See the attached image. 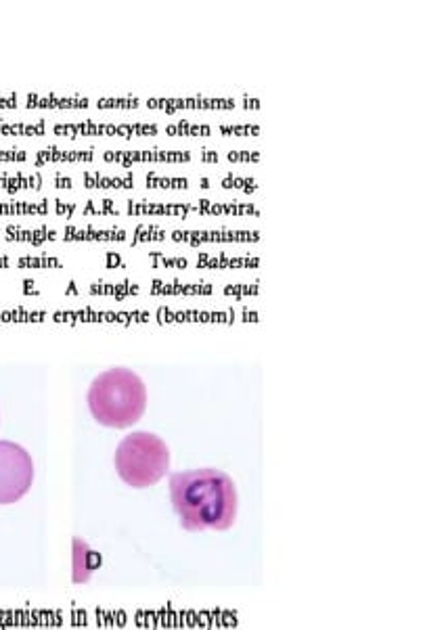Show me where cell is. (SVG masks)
Wrapping results in <instances>:
<instances>
[{"label": "cell", "mask_w": 446, "mask_h": 630, "mask_svg": "<svg viewBox=\"0 0 446 630\" xmlns=\"http://www.w3.org/2000/svg\"><path fill=\"white\" fill-rule=\"evenodd\" d=\"M170 501L185 530H229L237 520L239 497L231 476L212 467L170 476Z\"/></svg>", "instance_id": "1"}, {"label": "cell", "mask_w": 446, "mask_h": 630, "mask_svg": "<svg viewBox=\"0 0 446 630\" xmlns=\"http://www.w3.org/2000/svg\"><path fill=\"white\" fill-rule=\"evenodd\" d=\"M86 400L97 423L126 430L145 415L147 386L132 369L114 367L93 379Z\"/></svg>", "instance_id": "2"}, {"label": "cell", "mask_w": 446, "mask_h": 630, "mask_svg": "<svg viewBox=\"0 0 446 630\" xmlns=\"http://www.w3.org/2000/svg\"><path fill=\"white\" fill-rule=\"evenodd\" d=\"M116 471L124 484L149 488L170 471L168 444L151 432H132L116 448Z\"/></svg>", "instance_id": "3"}, {"label": "cell", "mask_w": 446, "mask_h": 630, "mask_svg": "<svg viewBox=\"0 0 446 630\" xmlns=\"http://www.w3.org/2000/svg\"><path fill=\"white\" fill-rule=\"evenodd\" d=\"M34 484V459L28 450L11 440H0V505H13Z\"/></svg>", "instance_id": "4"}, {"label": "cell", "mask_w": 446, "mask_h": 630, "mask_svg": "<svg viewBox=\"0 0 446 630\" xmlns=\"http://www.w3.org/2000/svg\"><path fill=\"white\" fill-rule=\"evenodd\" d=\"M139 132H155V128H147L141 124L135 126H111V124H93V122H84V124H59L55 126V134H65V137H93V134H107V137H114V134H120V137H132V134Z\"/></svg>", "instance_id": "5"}, {"label": "cell", "mask_w": 446, "mask_h": 630, "mask_svg": "<svg viewBox=\"0 0 446 630\" xmlns=\"http://www.w3.org/2000/svg\"><path fill=\"white\" fill-rule=\"evenodd\" d=\"M101 566V557L82 538H74V582H86Z\"/></svg>", "instance_id": "6"}, {"label": "cell", "mask_w": 446, "mask_h": 630, "mask_svg": "<svg viewBox=\"0 0 446 630\" xmlns=\"http://www.w3.org/2000/svg\"><path fill=\"white\" fill-rule=\"evenodd\" d=\"M93 160V151H57V149H49V151H40L36 155V162L44 164V162H91Z\"/></svg>", "instance_id": "7"}, {"label": "cell", "mask_w": 446, "mask_h": 630, "mask_svg": "<svg viewBox=\"0 0 446 630\" xmlns=\"http://www.w3.org/2000/svg\"><path fill=\"white\" fill-rule=\"evenodd\" d=\"M86 99H53V97H28V107H53V109H74V107H86Z\"/></svg>", "instance_id": "8"}, {"label": "cell", "mask_w": 446, "mask_h": 630, "mask_svg": "<svg viewBox=\"0 0 446 630\" xmlns=\"http://www.w3.org/2000/svg\"><path fill=\"white\" fill-rule=\"evenodd\" d=\"M44 180L40 176H15V178H0V187L9 191L19 189H40Z\"/></svg>", "instance_id": "9"}, {"label": "cell", "mask_w": 446, "mask_h": 630, "mask_svg": "<svg viewBox=\"0 0 446 630\" xmlns=\"http://www.w3.org/2000/svg\"><path fill=\"white\" fill-rule=\"evenodd\" d=\"M0 134H34V137H40L44 134V124H5L0 122Z\"/></svg>", "instance_id": "10"}, {"label": "cell", "mask_w": 446, "mask_h": 630, "mask_svg": "<svg viewBox=\"0 0 446 630\" xmlns=\"http://www.w3.org/2000/svg\"><path fill=\"white\" fill-rule=\"evenodd\" d=\"M0 212L3 214H28V212H47L44 206H28V204H17V206H0Z\"/></svg>", "instance_id": "11"}, {"label": "cell", "mask_w": 446, "mask_h": 630, "mask_svg": "<svg viewBox=\"0 0 446 630\" xmlns=\"http://www.w3.org/2000/svg\"><path fill=\"white\" fill-rule=\"evenodd\" d=\"M26 151H0V162H24Z\"/></svg>", "instance_id": "12"}, {"label": "cell", "mask_w": 446, "mask_h": 630, "mask_svg": "<svg viewBox=\"0 0 446 630\" xmlns=\"http://www.w3.org/2000/svg\"><path fill=\"white\" fill-rule=\"evenodd\" d=\"M15 99H0V107H13Z\"/></svg>", "instance_id": "13"}]
</instances>
